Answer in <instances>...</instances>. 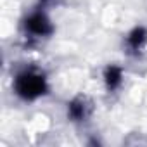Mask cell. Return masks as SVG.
I'll return each mask as SVG.
<instances>
[{"label": "cell", "mask_w": 147, "mask_h": 147, "mask_svg": "<svg viewBox=\"0 0 147 147\" xmlns=\"http://www.w3.org/2000/svg\"><path fill=\"white\" fill-rule=\"evenodd\" d=\"M45 80L42 75H36L33 71H26L16 78V92L23 99H36L38 95L45 94Z\"/></svg>", "instance_id": "obj_1"}, {"label": "cell", "mask_w": 147, "mask_h": 147, "mask_svg": "<svg viewBox=\"0 0 147 147\" xmlns=\"http://www.w3.org/2000/svg\"><path fill=\"white\" fill-rule=\"evenodd\" d=\"M26 28L35 33V35H49L52 31V26L49 23V19L43 16V14H33L28 21H26Z\"/></svg>", "instance_id": "obj_2"}, {"label": "cell", "mask_w": 147, "mask_h": 147, "mask_svg": "<svg viewBox=\"0 0 147 147\" xmlns=\"http://www.w3.org/2000/svg\"><path fill=\"white\" fill-rule=\"evenodd\" d=\"M145 38H147L145 30H142V28L135 30V31L128 36V45H130V49H131V50H138V49L142 47V43L145 42Z\"/></svg>", "instance_id": "obj_3"}, {"label": "cell", "mask_w": 147, "mask_h": 147, "mask_svg": "<svg viewBox=\"0 0 147 147\" xmlns=\"http://www.w3.org/2000/svg\"><path fill=\"white\" fill-rule=\"evenodd\" d=\"M106 83H107L109 88H116L121 83V71L118 67H114V66L107 67V71H106Z\"/></svg>", "instance_id": "obj_4"}, {"label": "cell", "mask_w": 147, "mask_h": 147, "mask_svg": "<svg viewBox=\"0 0 147 147\" xmlns=\"http://www.w3.org/2000/svg\"><path fill=\"white\" fill-rule=\"evenodd\" d=\"M69 114H71L73 118H75V119L83 118V114H85V106H83L80 100L71 102V104H69Z\"/></svg>", "instance_id": "obj_5"}]
</instances>
